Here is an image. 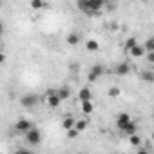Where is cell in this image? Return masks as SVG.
<instances>
[{"mask_svg":"<svg viewBox=\"0 0 154 154\" xmlns=\"http://www.w3.org/2000/svg\"><path fill=\"white\" fill-rule=\"evenodd\" d=\"M78 42H80V36L76 35V33H71V35L67 36V44H69V45H78Z\"/></svg>","mask_w":154,"mask_h":154,"instance_id":"obj_14","label":"cell"},{"mask_svg":"<svg viewBox=\"0 0 154 154\" xmlns=\"http://www.w3.org/2000/svg\"><path fill=\"white\" fill-rule=\"evenodd\" d=\"M76 6H78V9H82L85 15L96 17L98 11L105 8V2H103V0H87V2H85V0H78Z\"/></svg>","mask_w":154,"mask_h":154,"instance_id":"obj_1","label":"cell"},{"mask_svg":"<svg viewBox=\"0 0 154 154\" xmlns=\"http://www.w3.org/2000/svg\"><path fill=\"white\" fill-rule=\"evenodd\" d=\"M152 141H154V131H152Z\"/></svg>","mask_w":154,"mask_h":154,"instance_id":"obj_28","label":"cell"},{"mask_svg":"<svg viewBox=\"0 0 154 154\" xmlns=\"http://www.w3.org/2000/svg\"><path fill=\"white\" fill-rule=\"evenodd\" d=\"M105 72V67L102 65V63H96V65H93L91 67V71H89V74H87V82L89 84H93V82H96L100 76Z\"/></svg>","mask_w":154,"mask_h":154,"instance_id":"obj_2","label":"cell"},{"mask_svg":"<svg viewBox=\"0 0 154 154\" xmlns=\"http://www.w3.org/2000/svg\"><path fill=\"white\" fill-rule=\"evenodd\" d=\"M56 94H58V98L63 102V100H67V98L71 96V91H69V89L63 85V87H58V89H56Z\"/></svg>","mask_w":154,"mask_h":154,"instance_id":"obj_12","label":"cell"},{"mask_svg":"<svg viewBox=\"0 0 154 154\" xmlns=\"http://www.w3.org/2000/svg\"><path fill=\"white\" fill-rule=\"evenodd\" d=\"M143 47H145V51H147V53H154V38H149V40L145 42V45H143Z\"/></svg>","mask_w":154,"mask_h":154,"instance_id":"obj_19","label":"cell"},{"mask_svg":"<svg viewBox=\"0 0 154 154\" xmlns=\"http://www.w3.org/2000/svg\"><path fill=\"white\" fill-rule=\"evenodd\" d=\"M38 96L36 94H24L22 98H20V103H22V107H26V109H31V107H35L36 103H38Z\"/></svg>","mask_w":154,"mask_h":154,"instance_id":"obj_5","label":"cell"},{"mask_svg":"<svg viewBox=\"0 0 154 154\" xmlns=\"http://www.w3.org/2000/svg\"><path fill=\"white\" fill-rule=\"evenodd\" d=\"M145 58H147V62L154 63V53H147V54H145Z\"/></svg>","mask_w":154,"mask_h":154,"instance_id":"obj_25","label":"cell"},{"mask_svg":"<svg viewBox=\"0 0 154 154\" xmlns=\"http://www.w3.org/2000/svg\"><path fill=\"white\" fill-rule=\"evenodd\" d=\"M31 8H33V9H44V8H47V4H45V2H40V0H33V2H31Z\"/></svg>","mask_w":154,"mask_h":154,"instance_id":"obj_20","label":"cell"},{"mask_svg":"<svg viewBox=\"0 0 154 154\" xmlns=\"http://www.w3.org/2000/svg\"><path fill=\"white\" fill-rule=\"evenodd\" d=\"M123 132H125L127 136H134V134H136V123H134V122H132V123H129V125L125 127V131H123Z\"/></svg>","mask_w":154,"mask_h":154,"instance_id":"obj_16","label":"cell"},{"mask_svg":"<svg viewBox=\"0 0 154 154\" xmlns=\"http://www.w3.org/2000/svg\"><path fill=\"white\" fill-rule=\"evenodd\" d=\"M138 45V42H136V38H129L127 42H125V47H127V51H132L134 47Z\"/></svg>","mask_w":154,"mask_h":154,"instance_id":"obj_21","label":"cell"},{"mask_svg":"<svg viewBox=\"0 0 154 154\" xmlns=\"http://www.w3.org/2000/svg\"><path fill=\"white\" fill-rule=\"evenodd\" d=\"M129 141H131V145H132V147H138V145L141 143V140H140L136 134H134V136H129Z\"/></svg>","mask_w":154,"mask_h":154,"instance_id":"obj_22","label":"cell"},{"mask_svg":"<svg viewBox=\"0 0 154 154\" xmlns=\"http://www.w3.org/2000/svg\"><path fill=\"white\" fill-rule=\"evenodd\" d=\"M62 127H63L65 131H72V129L76 127V120H74L72 116H69V114H67V116L63 118V122H62Z\"/></svg>","mask_w":154,"mask_h":154,"instance_id":"obj_9","label":"cell"},{"mask_svg":"<svg viewBox=\"0 0 154 154\" xmlns=\"http://www.w3.org/2000/svg\"><path fill=\"white\" fill-rule=\"evenodd\" d=\"M87 51H98L100 49V45H98V42L96 40H87Z\"/></svg>","mask_w":154,"mask_h":154,"instance_id":"obj_18","label":"cell"},{"mask_svg":"<svg viewBox=\"0 0 154 154\" xmlns=\"http://www.w3.org/2000/svg\"><path fill=\"white\" fill-rule=\"evenodd\" d=\"M138 154H150V152H149V150H145V149H140V150H138Z\"/></svg>","mask_w":154,"mask_h":154,"instance_id":"obj_27","label":"cell"},{"mask_svg":"<svg viewBox=\"0 0 154 154\" xmlns=\"http://www.w3.org/2000/svg\"><path fill=\"white\" fill-rule=\"evenodd\" d=\"M26 140H27V143H29V145H38V143H40V140H42L40 131H38L36 127H33V129L26 134Z\"/></svg>","mask_w":154,"mask_h":154,"instance_id":"obj_6","label":"cell"},{"mask_svg":"<svg viewBox=\"0 0 154 154\" xmlns=\"http://www.w3.org/2000/svg\"><path fill=\"white\" fill-rule=\"evenodd\" d=\"M89 125V120H80V122H76V131H78V132H82V131H85V127Z\"/></svg>","mask_w":154,"mask_h":154,"instance_id":"obj_17","label":"cell"},{"mask_svg":"<svg viewBox=\"0 0 154 154\" xmlns=\"http://www.w3.org/2000/svg\"><path fill=\"white\" fill-rule=\"evenodd\" d=\"M93 109H94V107H93V103H91V102H82V111H84V114H87V116H89V114L93 112Z\"/></svg>","mask_w":154,"mask_h":154,"instance_id":"obj_15","label":"cell"},{"mask_svg":"<svg viewBox=\"0 0 154 154\" xmlns=\"http://www.w3.org/2000/svg\"><path fill=\"white\" fill-rule=\"evenodd\" d=\"M114 72H116L118 76H127V74L131 72V65H129L127 62H122V63H118V65L114 67Z\"/></svg>","mask_w":154,"mask_h":154,"instance_id":"obj_8","label":"cell"},{"mask_svg":"<svg viewBox=\"0 0 154 154\" xmlns=\"http://www.w3.org/2000/svg\"><path fill=\"white\" fill-rule=\"evenodd\" d=\"M45 103H47L51 109H56V107L62 103V100H60L58 94H56V89H49V91H47V94H45Z\"/></svg>","mask_w":154,"mask_h":154,"instance_id":"obj_3","label":"cell"},{"mask_svg":"<svg viewBox=\"0 0 154 154\" xmlns=\"http://www.w3.org/2000/svg\"><path fill=\"white\" fill-rule=\"evenodd\" d=\"M31 129H33V123H31L29 120H26V118H22V120H18V122L15 123V131H17V132H26V134H27Z\"/></svg>","mask_w":154,"mask_h":154,"instance_id":"obj_7","label":"cell"},{"mask_svg":"<svg viewBox=\"0 0 154 154\" xmlns=\"http://www.w3.org/2000/svg\"><path fill=\"white\" fill-rule=\"evenodd\" d=\"M91 96H93V93H91V89H89V87H82V89H80V93H78L80 102H91Z\"/></svg>","mask_w":154,"mask_h":154,"instance_id":"obj_10","label":"cell"},{"mask_svg":"<svg viewBox=\"0 0 154 154\" xmlns=\"http://www.w3.org/2000/svg\"><path fill=\"white\" fill-rule=\"evenodd\" d=\"M129 53H131V56H132V58H141V56H145V54H147L145 47H143V45H140V44H138L132 51H129Z\"/></svg>","mask_w":154,"mask_h":154,"instance_id":"obj_11","label":"cell"},{"mask_svg":"<svg viewBox=\"0 0 154 154\" xmlns=\"http://www.w3.org/2000/svg\"><path fill=\"white\" fill-rule=\"evenodd\" d=\"M129 123H132L129 112H120V114L116 116V127H118L120 131H125V127H127Z\"/></svg>","mask_w":154,"mask_h":154,"instance_id":"obj_4","label":"cell"},{"mask_svg":"<svg viewBox=\"0 0 154 154\" xmlns=\"http://www.w3.org/2000/svg\"><path fill=\"white\" fill-rule=\"evenodd\" d=\"M109 96H112V98L120 96V89H118V87H111V89H109Z\"/></svg>","mask_w":154,"mask_h":154,"instance_id":"obj_23","label":"cell"},{"mask_svg":"<svg viewBox=\"0 0 154 154\" xmlns=\"http://www.w3.org/2000/svg\"><path fill=\"white\" fill-rule=\"evenodd\" d=\"M140 76H141V80H143V82H147V84H154V72H152V71H143Z\"/></svg>","mask_w":154,"mask_h":154,"instance_id":"obj_13","label":"cell"},{"mask_svg":"<svg viewBox=\"0 0 154 154\" xmlns=\"http://www.w3.org/2000/svg\"><path fill=\"white\" fill-rule=\"evenodd\" d=\"M15 154H35V152H31V150H17Z\"/></svg>","mask_w":154,"mask_h":154,"instance_id":"obj_26","label":"cell"},{"mask_svg":"<svg viewBox=\"0 0 154 154\" xmlns=\"http://www.w3.org/2000/svg\"><path fill=\"white\" fill-rule=\"evenodd\" d=\"M76 136H78V131H76V129H72V131H67V138H76Z\"/></svg>","mask_w":154,"mask_h":154,"instance_id":"obj_24","label":"cell"}]
</instances>
